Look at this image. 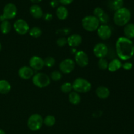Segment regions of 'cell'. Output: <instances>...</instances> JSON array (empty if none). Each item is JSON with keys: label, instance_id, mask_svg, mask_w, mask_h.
I'll return each instance as SVG.
<instances>
[{"label": "cell", "instance_id": "cell-1", "mask_svg": "<svg viewBox=\"0 0 134 134\" xmlns=\"http://www.w3.org/2000/svg\"><path fill=\"white\" fill-rule=\"evenodd\" d=\"M116 52L119 59L127 61L133 56L134 44L130 39L120 37L116 42Z\"/></svg>", "mask_w": 134, "mask_h": 134}, {"label": "cell", "instance_id": "cell-2", "mask_svg": "<svg viewBox=\"0 0 134 134\" xmlns=\"http://www.w3.org/2000/svg\"><path fill=\"white\" fill-rule=\"evenodd\" d=\"M131 12L127 8L122 7L116 10L114 14L113 21L118 26H125L131 19Z\"/></svg>", "mask_w": 134, "mask_h": 134}, {"label": "cell", "instance_id": "cell-3", "mask_svg": "<svg viewBox=\"0 0 134 134\" xmlns=\"http://www.w3.org/2000/svg\"><path fill=\"white\" fill-rule=\"evenodd\" d=\"M82 26L86 31L92 32L98 30L100 23L98 18L94 15H89L85 16L82 20Z\"/></svg>", "mask_w": 134, "mask_h": 134}, {"label": "cell", "instance_id": "cell-4", "mask_svg": "<svg viewBox=\"0 0 134 134\" xmlns=\"http://www.w3.org/2000/svg\"><path fill=\"white\" fill-rule=\"evenodd\" d=\"M73 90L77 93L88 92L92 88V85L88 80L84 78H77L72 84Z\"/></svg>", "mask_w": 134, "mask_h": 134}, {"label": "cell", "instance_id": "cell-5", "mask_svg": "<svg viewBox=\"0 0 134 134\" xmlns=\"http://www.w3.org/2000/svg\"><path fill=\"white\" fill-rule=\"evenodd\" d=\"M43 124V119L39 114H33L27 119V127L30 130L34 132L41 129Z\"/></svg>", "mask_w": 134, "mask_h": 134}, {"label": "cell", "instance_id": "cell-6", "mask_svg": "<svg viewBox=\"0 0 134 134\" xmlns=\"http://www.w3.org/2000/svg\"><path fill=\"white\" fill-rule=\"evenodd\" d=\"M32 82L37 87L43 88L48 86L51 83V78L44 73H37L32 77Z\"/></svg>", "mask_w": 134, "mask_h": 134}, {"label": "cell", "instance_id": "cell-7", "mask_svg": "<svg viewBox=\"0 0 134 134\" xmlns=\"http://www.w3.org/2000/svg\"><path fill=\"white\" fill-rule=\"evenodd\" d=\"M75 62L72 59L67 58L60 62L59 65V68L62 73L64 74H69L71 73L75 69Z\"/></svg>", "mask_w": 134, "mask_h": 134}, {"label": "cell", "instance_id": "cell-8", "mask_svg": "<svg viewBox=\"0 0 134 134\" xmlns=\"http://www.w3.org/2000/svg\"><path fill=\"white\" fill-rule=\"evenodd\" d=\"M17 8L14 4L9 3L5 6L2 16L5 20L14 18L16 16Z\"/></svg>", "mask_w": 134, "mask_h": 134}, {"label": "cell", "instance_id": "cell-9", "mask_svg": "<svg viewBox=\"0 0 134 134\" xmlns=\"http://www.w3.org/2000/svg\"><path fill=\"white\" fill-rule=\"evenodd\" d=\"M14 30L20 35H25L29 32L30 26L26 21L23 19H18L15 21L13 25Z\"/></svg>", "mask_w": 134, "mask_h": 134}, {"label": "cell", "instance_id": "cell-10", "mask_svg": "<svg viewBox=\"0 0 134 134\" xmlns=\"http://www.w3.org/2000/svg\"><path fill=\"white\" fill-rule=\"evenodd\" d=\"M75 62L81 68L87 66L89 62V58L87 54L83 51H77L75 55Z\"/></svg>", "mask_w": 134, "mask_h": 134}, {"label": "cell", "instance_id": "cell-11", "mask_svg": "<svg viewBox=\"0 0 134 134\" xmlns=\"http://www.w3.org/2000/svg\"><path fill=\"white\" fill-rule=\"evenodd\" d=\"M93 52L96 57L98 58H104L108 54L109 49L105 44L103 43H99L94 46Z\"/></svg>", "mask_w": 134, "mask_h": 134}, {"label": "cell", "instance_id": "cell-12", "mask_svg": "<svg viewBox=\"0 0 134 134\" xmlns=\"http://www.w3.org/2000/svg\"><path fill=\"white\" fill-rule=\"evenodd\" d=\"M97 33L101 39L107 40L112 35V30L108 25L102 24L99 26L97 30Z\"/></svg>", "mask_w": 134, "mask_h": 134}, {"label": "cell", "instance_id": "cell-13", "mask_svg": "<svg viewBox=\"0 0 134 134\" xmlns=\"http://www.w3.org/2000/svg\"><path fill=\"white\" fill-rule=\"evenodd\" d=\"M30 67L34 70H41L44 66V60L37 56H34L30 60Z\"/></svg>", "mask_w": 134, "mask_h": 134}, {"label": "cell", "instance_id": "cell-14", "mask_svg": "<svg viewBox=\"0 0 134 134\" xmlns=\"http://www.w3.org/2000/svg\"><path fill=\"white\" fill-rule=\"evenodd\" d=\"M18 73L19 77L24 80L30 79L34 75V69L28 66H23L20 68Z\"/></svg>", "mask_w": 134, "mask_h": 134}, {"label": "cell", "instance_id": "cell-15", "mask_svg": "<svg viewBox=\"0 0 134 134\" xmlns=\"http://www.w3.org/2000/svg\"><path fill=\"white\" fill-rule=\"evenodd\" d=\"M68 44L71 47H77L82 43V38L81 35L77 34H72L69 35L67 39Z\"/></svg>", "mask_w": 134, "mask_h": 134}, {"label": "cell", "instance_id": "cell-16", "mask_svg": "<svg viewBox=\"0 0 134 134\" xmlns=\"http://www.w3.org/2000/svg\"><path fill=\"white\" fill-rule=\"evenodd\" d=\"M96 94L99 99H105L109 96L110 91L108 88H107L106 86H101L96 88Z\"/></svg>", "mask_w": 134, "mask_h": 134}, {"label": "cell", "instance_id": "cell-17", "mask_svg": "<svg viewBox=\"0 0 134 134\" xmlns=\"http://www.w3.org/2000/svg\"><path fill=\"white\" fill-rule=\"evenodd\" d=\"M30 13L31 15L36 19H39L43 16V12L41 7L36 4L30 7Z\"/></svg>", "mask_w": 134, "mask_h": 134}, {"label": "cell", "instance_id": "cell-18", "mask_svg": "<svg viewBox=\"0 0 134 134\" xmlns=\"http://www.w3.org/2000/svg\"><path fill=\"white\" fill-rule=\"evenodd\" d=\"M122 64L121 61L119 59L115 58L111 60L109 63L107 69H109V71L115 72L119 70V69H120L122 68Z\"/></svg>", "mask_w": 134, "mask_h": 134}, {"label": "cell", "instance_id": "cell-19", "mask_svg": "<svg viewBox=\"0 0 134 134\" xmlns=\"http://www.w3.org/2000/svg\"><path fill=\"white\" fill-rule=\"evenodd\" d=\"M56 16L60 20H64L68 16V10L64 5L59 6L56 11Z\"/></svg>", "mask_w": 134, "mask_h": 134}, {"label": "cell", "instance_id": "cell-20", "mask_svg": "<svg viewBox=\"0 0 134 134\" xmlns=\"http://www.w3.org/2000/svg\"><path fill=\"white\" fill-rule=\"evenodd\" d=\"M124 34L125 37L129 39H134V24H127L124 28Z\"/></svg>", "mask_w": 134, "mask_h": 134}, {"label": "cell", "instance_id": "cell-21", "mask_svg": "<svg viewBox=\"0 0 134 134\" xmlns=\"http://www.w3.org/2000/svg\"><path fill=\"white\" fill-rule=\"evenodd\" d=\"M11 86L6 80H0V94H7L10 91Z\"/></svg>", "mask_w": 134, "mask_h": 134}, {"label": "cell", "instance_id": "cell-22", "mask_svg": "<svg viewBox=\"0 0 134 134\" xmlns=\"http://www.w3.org/2000/svg\"><path fill=\"white\" fill-rule=\"evenodd\" d=\"M69 101L71 104L77 105L81 102V98L79 94L76 92H71L69 94Z\"/></svg>", "mask_w": 134, "mask_h": 134}, {"label": "cell", "instance_id": "cell-23", "mask_svg": "<svg viewBox=\"0 0 134 134\" xmlns=\"http://www.w3.org/2000/svg\"><path fill=\"white\" fill-rule=\"evenodd\" d=\"M0 30L3 34H7L11 30V24L8 20H4L1 22L0 24Z\"/></svg>", "mask_w": 134, "mask_h": 134}, {"label": "cell", "instance_id": "cell-24", "mask_svg": "<svg viewBox=\"0 0 134 134\" xmlns=\"http://www.w3.org/2000/svg\"><path fill=\"white\" fill-rule=\"evenodd\" d=\"M124 1L123 0H112L110 2V8L113 10H117L123 7Z\"/></svg>", "mask_w": 134, "mask_h": 134}, {"label": "cell", "instance_id": "cell-25", "mask_svg": "<svg viewBox=\"0 0 134 134\" xmlns=\"http://www.w3.org/2000/svg\"><path fill=\"white\" fill-rule=\"evenodd\" d=\"M56 123V118L52 115H48L43 119V124L48 127H52Z\"/></svg>", "mask_w": 134, "mask_h": 134}, {"label": "cell", "instance_id": "cell-26", "mask_svg": "<svg viewBox=\"0 0 134 134\" xmlns=\"http://www.w3.org/2000/svg\"><path fill=\"white\" fill-rule=\"evenodd\" d=\"M29 34L30 36L34 38H38L41 35L42 31L39 27H33L29 30Z\"/></svg>", "mask_w": 134, "mask_h": 134}, {"label": "cell", "instance_id": "cell-27", "mask_svg": "<svg viewBox=\"0 0 134 134\" xmlns=\"http://www.w3.org/2000/svg\"><path fill=\"white\" fill-rule=\"evenodd\" d=\"M60 90H61V91L63 93H65V94L70 93L71 92H72V90H73L72 84L69 82H64V83H63L62 85H61Z\"/></svg>", "mask_w": 134, "mask_h": 134}, {"label": "cell", "instance_id": "cell-28", "mask_svg": "<svg viewBox=\"0 0 134 134\" xmlns=\"http://www.w3.org/2000/svg\"><path fill=\"white\" fill-rule=\"evenodd\" d=\"M56 60L52 56H48L46 58L44 59V65L48 68H52L55 65Z\"/></svg>", "mask_w": 134, "mask_h": 134}, {"label": "cell", "instance_id": "cell-29", "mask_svg": "<svg viewBox=\"0 0 134 134\" xmlns=\"http://www.w3.org/2000/svg\"><path fill=\"white\" fill-rule=\"evenodd\" d=\"M62 77V75L61 72L58 71H54L51 73L50 78L54 81H60Z\"/></svg>", "mask_w": 134, "mask_h": 134}, {"label": "cell", "instance_id": "cell-30", "mask_svg": "<svg viewBox=\"0 0 134 134\" xmlns=\"http://www.w3.org/2000/svg\"><path fill=\"white\" fill-rule=\"evenodd\" d=\"M98 67H99V69H102V70H105V69H107L108 68V62L107 61V60L105 58H100L98 61Z\"/></svg>", "mask_w": 134, "mask_h": 134}, {"label": "cell", "instance_id": "cell-31", "mask_svg": "<svg viewBox=\"0 0 134 134\" xmlns=\"http://www.w3.org/2000/svg\"><path fill=\"white\" fill-rule=\"evenodd\" d=\"M68 44V41H67V39L64 37H61L58 38L56 41V44L60 47H63L65 46Z\"/></svg>", "mask_w": 134, "mask_h": 134}, {"label": "cell", "instance_id": "cell-32", "mask_svg": "<svg viewBox=\"0 0 134 134\" xmlns=\"http://www.w3.org/2000/svg\"><path fill=\"white\" fill-rule=\"evenodd\" d=\"M105 13L104 10L101 7H96L94 10V16L97 18H99Z\"/></svg>", "mask_w": 134, "mask_h": 134}, {"label": "cell", "instance_id": "cell-33", "mask_svg": "<svg viewBox=\"0 0 134 134\" xmlns=\"http://www.w3.org/2000/svg\"><path fill=\"white\" fill-rule=\"evenodd\" d=\"M98 20L99 21V23H102V24H106L109 20V17L107 13H105L100 18H98Z\"/></svg>", "mask_w": 134, "mask_h": 134}, {"label": "cell", "instance_id": "cell-34", "mask_svg": "<svg viewBox=\"0 0 134 134\" xmlns=\"http://www.w3.org/2000/svg\"><path fill=\"white\" fill-rule=\"evenodd\" d=\"M122 68L125 70H130L133 68V64L130 62H124V64H122Z\"/></svg>", "mask_w": 134, "mask_h": 134}, {"label": "cell", "instance_id": "cell-35", "mask_svg": "<svg viewBox=\"0 0 134 134\" xmlns=\"http://www.w3.org/2000/svg\"><path fill=\"white\" fill-rule=\"evenodd\" d=\"M60 3L58 0H51V2H50V5L52 7L55 8V7H58V5Z\"/></svg>", "mask_w": 134, "mask_h": 134}, {"label": "cell", "instance_id": "cell-36", "mask_svg": "<svg viewBox=\"0 0 134 134\" xmlns=\"http://www.w3.org/2000/svg\"><path fill=\"white\" fill-rule=\"evenodd\" d=\"M59 2L60 3L62 4L63 5H70L72 2L73 1V0H58Z\"/></svg>", "mask_w": 134, "mask_h": 134}, {"label": "cell", "instance_id": "cell-37", "mask_svg": "<svg viewBox=\"0 0 134 134\" xmlns=\"http://www.w3.org/2000/svg\"><path fill=\"white\" fill-rule=\"evenodd\" d=\"M43 16H44V20L47 21L51 20L52 18V15L51 14H50V13H47V14H45L44 15L43 14Z\"/></svg>", "mask_w": 134, "mask_h": 134}, {"label": "cell", "instance_id": "cell-38", "mask_svg": "<svg viewBox=\"0 0 134 134\" xmlns=\"http://www.w3.org/2000/svg\"><path fill=\"white\" fill-rule=\"evenodd\" d=\"M30 1H31L33 3L36 4V3H40L42 0H30Z\"/></svg>", "mask_w": 134, "mask_h": 134}, {"label": "cell", "instance_id": "cell-39", "mask_svg": "<svg viewBox=\"0 0 134 134\" xmlns=\"http://www.w3.org/2000/svg\"><path fill=\"white\" fill-rule=\"evenodd\" d=\"M0 134H6V133H5V132H4V130L0 129Z\"/></svg>", "mask_w": 134, "mask_h": 134}, {"label": "cell", "instance_id": "cell-40", "mask_svg": "<svg viewBox=\"0 0 134 134\" xmlns=\"http://www.w3.org/2000/svg\"><path fill=\"white\" fill-rule=\"evenodd\" d=\"M1 43H0V51H1Z\"/></svg>", "mask_w": 134, "mask_h": 134}, {"label": "cell", "instance_id": "cell-41", "mask_svg": "<svg viewBox=\"0 0 134 134\" xmlns=\"http://www.w3.org/2000/svg\"><path fill=\"white\" fill-rule=\"evenodd\" d=\"M133 58H134V54H133Z\"/></svg>", "mask_w": 134, "mask_h": 134}]
</instances>
